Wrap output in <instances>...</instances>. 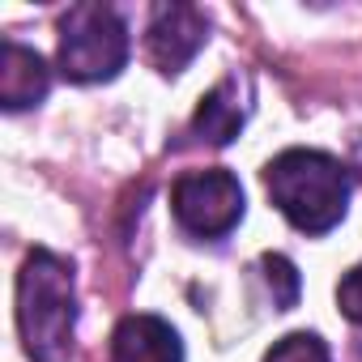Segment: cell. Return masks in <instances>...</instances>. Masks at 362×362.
<instances>
[{
	"label": "cell",
	"instance_id": "cell-8",
	"mask_svg": "<svg viewBox=\"0 0 362 362\" xmlns=\"http://www.w3.org/2000/svg\"><path fill=\"white\" fill-rule=\"evenodd\" d=\"M52 90V69L39 52L22 47V43H5L0 47V107L5 111H22L43 103Z\"/></svg>",
	"mask_w": 362,
	"mask_h": 362
},
{
	"label": "cell",
	"instance_id": "cell-7",
	"mask_svg": "<svg viewBox=\"0 0 362 362\" xmlns=\"http://www.w3.org/2000/svg\"><path fill=\"white\" fill-rule=\"evenodd\" d=\"M111 362H184V341L162 315H124L111 332Z\"/></svg>",
	"mask_w": 362,
	"mask_h": 362
},
{
	"label": "cell",
	"instance_id": "cell-9",
	"mask_svg": "<svg viewBox=\"0 0 362 362\" xmlns=\"http://www.w3.org/2000/svg\"><path fill=\"white\" fill-rule=\"evenodd\" d=\"M260 269H264V281H269L273 307H277V311H290V307L298 303V269H294L286 256H277V252L260 256Z\"/></svg>",
	"mask_w": 362,
	"mask_h": 362
},
{
	"label": "cell",
	"instance_id": "cell-10",
	"mask_svg": "<svg viewBox=\"0 0 362 362\" xmlns=\"http://www.w3.org/2000/svg\"><path fill=\"white\" fill-rule=\"evenodd\" d=\"M264 362H332V358H328V345L315 332H290L264 354Z\"/></svg>",
	"mask_w": 362,
	"mask_h": 362
},
{
	"label": "cell",
	"instance_id": "cell-6",
	"mask_svg": "<svg viewBox=\"0 0 362 362\" xmlns=\"http://www.w3.org/2000/svg\"><path fill=\"white\" fill-rule=\"evenodd\" d=\"M247 111H252V81L243 73H230L201 98L192 115V136L205 145H230L247 124Z\"/></svg>",
	"mask_w": 362,
	"mask_h": 362
},
{
	"label": "cell",
	"instance_id": "cell-2",
	"mask_svg": "<svg viewBox=\"0 0 362 362\" xmlns=\"http://www.w3.org/2000/svg\"><path fill=\"white\" fill-rule=\"evenodd\" d=\"M18 332L30 362H69L77 337V281L73 264L35 247L18 273Z\"/></svg>",
	"mask_w": 362,
	"mask_h": 362
},
{
	"label": "cell",
	"instance_id": "cell-3",
	"mask_svg": "<svg viewBox=\"0 0 362 362\" xmlns=\"http://www.w3.org/2000/svg\"><path fill=\"white\" fill-rule=\"evenodd\" d=\"M128 64V26L111 5H73L60 18V73L77 86L111 81Z\"/></svg>",
	"mask_w": 362,
	"mask_h": 362
},
{
	"label": "cell",
	"instance_id": "cell-4",
	"mask_svg": "<svg viewBox=\"0 0 362 362\" xmlns=\"http://www.w3.org/2000/svg\"><path fill=\"white\" fill-rule=\"evenodd\" d=\"M175 222L197 239H222L243 222V188L222 166L192 170L170 188Z\"/></svg>",
	"mask_w": 362,
	"mask_h": 362
},
{
	"label": "cell",
	"instance_id": "cell-5",
	"mask_svg": "<svg viewBox=\"0 0 362 362\" xmlns=\"http://www.w3.org/2000/svg\"><path fill=\"white\" fill-rule=\"evenodd\" d=\"M209 43V18L197 5H153L145 26V56L162 77L184 73Z\"/></svg>",
	"mask_w": 362,
	"mask_h": 362
},
{
	"label": "cell",
	"instance_id": "cell-11",
	"mask_svg": "<svg viewBox=\"0 0 362 362\" xmlns=\"http://www.w3.org/2000/svg\"><path fill=\"white\" fill-rule=\"evenodd\" d=\"M337 307H341L345 320L362 324V264H354V269L341 277V286H337Z\"/></svg>",
	"mask_w": 362,
	"mask_h": 362
},
{
	"label": "cell",
	"instance_id": "cell-1",
	"mask_svg": "<svg viewBox=\"0 0 362 362\" xmlns=\"http://www.w3.org/2000/svg\"><path fill=\"white\" fill-rule=\"evenodd\" d=\"M269 201L303 235H328L341 226L354 192V175L324 149H286L264 166Z\"/></svg>",
	"mask_w": 362,
	"mask_h": 362
}]
</instances>
